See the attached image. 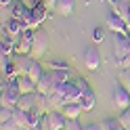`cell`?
I'll list each match as a JSON object with an SVG mask.
<instances>
[{
  "label": "cell",
  "mask_w": 130,
  "mask_h": 130,
  "mask_svg": "<svg viewBox=\"0 0 130 130\" xmlns=\"http://www.w3.org/2000/svg\"><path fill=\"white\" fill-rule=\"evenodd\" d=\"M124 130H126V128H124Z\"/></svg>",
  "instance_id": "obj_34"
},
{
  "label": "cell",
  "mask_w": 130,
  "mask_h": 130,
  "mask_svg": "<svg viewBox=\"0 0 130 130\" xmlns=\"http://www.w3.org/2000/svg\"><path fill=\"white\" fill-rule=\"evenodd\" d=\"M76 84H78V88H80V92H82V96L90 92V86H88V82H86L84 78H78V80H76Z\"/></svg>",
  "instance_id": "obj_24"
},
{
  "label": "cell",
  "mask_w": 130,
  "mask_h": 130,
  "mask_svg": "<svg viewBox=\"0 0 130 130\" xmlns=\"http://www.w3.org/2000/svg\"><path fill=\"white\" fill-rule=\"evenodd\" d=\"M13 113H15L13 107H0V124L11 122V120H13Z\"/></svg>",
  "instance_id": "obj_22"
},
{
  "label": "cell",
  "mask_w": 130,
  "mask_h": 130,
  "mask_svg": "<svg viewBox=\"0 0 130 130\" xmlns=\"http://www.w3.org/2000/svg\"><path fill=\"white\" fill-rule=\"evenodd\" d=\"M84 65H86V69H90V71L101 67V55H99V51H96L94 46H88L84 51Z\"/></svg>",
  "instance_id": "obj_7"
},
{
  "label": "cell",
  "mask_w": 130,
  "mask_h": 130,
  "mask_svg": "<svg viewBox=\"0 0 130 130\" xmlns=\"http://www.w3.org/2000/svg\"><path fill=\"white\" fill-rule=\"evenodd\" d=\"M118 120H120V124L124 126L126 130H130V111H128V109H126V111H120V118H118Z\"/></svg>",
  "instance_id": "obj_23"
},
{
  "label": "cell",
  "mask_w": 130,
  "mask_h": 130,
  "mask_svg": "<svg viewBox=\"0 0 130 130\" xmlns=\"http://www.w3.org/2000/svg\"><path fill=\"white\" fill-rule=\"evenodd\" d=\"M34 107H36V92H34V94H21L17 109H21V111H31Z\"/></svg>",
  "instance_id": "obj_16"
},
{
  "label": "cell",
  "mask_w": 130,
  "mask_h": 130,
  "mask_svg": "<svg viewBox=\"0 0 130 130\" xmlns=\"http://www.w3.org/2000/svg\"><path fill=\"white\" fill-rule=\"evenodd\" d=\"M107 29H111L113 34H126L128 31V25H126V21L120 17V15H116V13H109L107 15ZM130 34V31H128Z\"/></svg>",
  "instance_id": "obj_6"
},
{
  "label": "cell",
  "mask_w": 130,
  "mask_h": 130,
  "mask_svg": "<svg viewBox=\"0 0 130 130\" xmlns=\"http://www.w3.org/2000/svg\"><path fill=\"white\" fill-rule=\"evenodd\" d=\"M17 88H19V92H21V94H34V92L38 90L36 82H34V80H31V78H29L27 74H21V76H19Z\"/></svg>",
  "instance_id": "obj_9"
},
{
  "label": "cell",
  "mask_w": 130,
  "mask_h": 130,
  "mask_svg": "<svg viewBox=\"0 0 130 130\" xmlns=\"http://www.w3.org/2000/svg\"><path fill=\"white\" fill-rule=\"evenodd\" d=\"M42 2L48 6V11H55V9H57V4H59V0H42Z\"/></svg>",
  "instance_id": "obj_30"
},
{
  "label": "cell",
  "mask_w": 130,
  "mask_h": 130,
  "mask_svg": "<svg viewBox=\"0 0 130 130\" xmlns=\"http://www.w3.org/2000/svg\"><path fill=\"white\" fill-rule=\"evenodd\" d=\"M34 130H44V128H42V126H38V128H34Z\"/></svg>",
  "instance_id": "obj_32"
},
{
  "label": "cell",
  "mask_w": 130,
  "mask_h": 130,
  "mask_svg": "<svg viewBox=\"0 0 130 130\" xmlns=\"http://www.w3.org/2000/svg\"><path fill=\"white\" fill-rule=\"evenodd\" d=\"M113 53H116V61L130 55V34L128 31L113 36Z\"/></svg>",
  "instance_id": "obj_3"
},
{
  "label": "cell",
  "mask_w": 130,
  "mask_h": 130,
  "mask_svg": "<svg viewBox=\"0 0 130 130\" xmlns=\"http://www.w3.org/2000/svg\"><path fill=\"white\" fill-rule=\"evenodd\" d=\"M25 74L31 78V80H34V82L38 84V80L40 78H42L44 74H46V71H44V67H42V63H40L38 59H31L29 63H27V67H25Z\"/></svg>",
  "instance_id": "obj_10"
},
{
  "label": "cell",
  "mask_w": 130,
  "mask_h": 130,
  "mask_svg": "<svg viewBox=\"0 0 130 130\" xmlns=\"http://www.w3.org/2000/svg\"><path fill=\"white\" fill-rule=\"evenodd\" d=\"M118 67H120V69H130V55L118 59Z\"/></svg>",
  "instance_id": "obj_29"
},
{
  "label": "cell",
  "mask_w": 130,
  "mask_h": 130,
  "mask_svg": "<svg viewBox=\"0 0 130 130\" xmlns=\"http://www.w3.org/2000/svg\"><path fill=\"white\" fill-rule=\"evenodd\" d=\"M94 103H96V99H94V92H92V90L88 92V94H84L82 99H80V105H82V109H84V111L94 109Z\"/></svg>",
  "instance_id": "obj_20"
},
{
  "label": "cell",
  "mask_w": 130,
  "mask_h": 130,
  "mask_svg": "<svg viewBox=\"0 0 130 130\" xmlns=\"http://www.w3.org/2000/svg\"><path fill=\"white\" fill-rule=\"evenodd\" d=\"M109 6H111V11L116 15H120L126 23L130 21V0H113V2H109Z\"/></svg>",
  "instance_id": "obj_8"
},
{
  "label": "cell",
  "mask_w": 130,
  "mask_h": 130,
  "mask_svg": "<svg viewBox=\"0 0 130 130\" xmlns=\"http://www.w3.org/2000/svg\"><path fill=\"white\" fill-rule=\"evenodd\" d=\"M74 9H76V0H59V4H57L55 13L63 15V17H69V15L74 13Z\"/></svg>",
  "instance_id": "obj_14"
},
{
  "label": "cell",
  "mask_w": 130,
  "mask_h": 130,
  "mask_svg": "<svg viewBox=\"0 0 130 130\" xmlns=\"http://www.w3.org/2000/svg\"><path fill=\"white\" fill-rule=\"evenodd\" d=\"M105 2H113V0H105Z\"/></svg>",
  "instance_id": "obj_33"
},
{
  "label": "cell",
  "mask_w": 130,
  "mask_h": 130,
  "mask_svg": "<svg viewBox=\"0 0 130 130\" xmlns=\"http://www.w3.org/2000/svg\"><path fill=\"white\" fill-rule=\"evenodd\" d=\"M4 29L9 31L11 36H15V38H17V36H21L23 31L27 29V25H25V21H21V19H15V17H11L9 21H6Z\"/></svg>",
  "instance_id": "obj_11"
},
{
  "label": "cell",
  "mask_w": 130,
  "mask_h": 130,
  "mask_svg": "<svg viewBox=\"0 0 130 130\" xmlns=\"http://www.w3.org/2000/svg\"><path fill=\"white\" fill-rule=\"evenodd\" d=\"M101 128H103V130H124V126L120 124L118 118H113V120H103V122H101Z\"/></svg>",
  "instance_id": "obj_21"
},
{
  "label": "cell",
  "mask_w": 130,
  "mask_h": 130,
  "mask_svg": "<svg viewBox=\"0 0 130 130\" xmlns=\"http://www.w3.org/2000/svg\"><path fill=\"white\" fill-rule=\"evenodd\" d=\"M27 13H29V9H27L25 4H23V0H15V2H13V17H15V19L25 21Z\"/></svg>",
  "instance_id": "obj_17"
},
{
  "label": "cell",
  "mask_w": 130,
  "mask_h": 130,
  "mask_svg": "<svg viewBox=\"0 0 130 130\" xmlns=\"http://www.w3.org/2000/svg\"><path fill=\"white\" fill-rule=\"evenodd\" d=\"M92 40H94V42H103V40H105V29L103 27H94L92 29Z\"/></svg>",
  "instance_id": "obj_25"
},
{
  "label": "cell",
  "mask_w": 130,
  "mask_h": 130,
  "mask_svg": "<svg viewBox=\"0 0 130 130\" xmlns=\"http://www.w3.org/2000/svg\"><path fill=\"white\" fill-rule=\"evenodd\" d=\"M0 130H21V128H19V124L15 120H11V122H6V124H0Z\"/></svg>",
  "instance_id": "obj_28"
},
{
  "label": "cell",
  "mask_w": 130,
  "mask_h": 130,
  "mask_svg": "<svg viewBox=\"0 0 130 130\" xmlns=\"http://www.w3.org/2000/svg\"><path fill=\"white\" fill-rule=\"evenodd\" d=\"M82 111H84V109H82V105H80V103H65L63 109H61V113H63L67 120H78Z\"/></svg>",
  "instance_id": "obj_13"
},
{
  "label": "cell",
  "mask_w": 130,
  "mask_h": 130,
  "mask_svg": "<svg viewBox=\"0 0 130 130\" xmlns=\"http://www.w3.org/2000/svg\"><path fill=\"white\" fill-rule=\"evenodd\" d=\"M65 124H67V118L61 111H48L42 120L44 130H65Z\"/></svg>",
  "instance_id": "obj_2"
},
{
  "label": "cell",
  "mask_w": 130,
  "mask_h": 130,
  "mask_svg": "<svg viewBox=\"0 0 130 130\" xmlns=\"http://www.w3.org/2000/svg\"><path fill=\"white\" fill-rule=\"evenodd\" d=\"M84 130H103V128H101V124H88V126H84Z\"/></svg>",
  "instance_id": "obj_31"
},
{
  "label": "cell",
  "mask_w": 130,
  "mask_h": 130,
  "mask_svg": "<svg viewBox=\"0 0 130 130\" xmlns=\"http://www.w3.org/2000/svg\"><path fill=\"white\" fill-rule=\"evenodd\" d=\"M65 130H84V126H80L78 120H67V124H65Z\"/></svg>",
  "instance_id": "obj_26"
},
{
  "label": "cell",
  "mask_w": 130,
  "mask_h": 130,
  "mask_svg": "<svg viewBox=\"0 0 130 130\" xmlns=\"http://www.w3.org/2000/svg\"><path fill=\"white\" fill-rule=\"evenodd\" d=\"M113 105H116L120 111L130 109V88L116 86V90H113Z\"/></svg>",
  "instance_id": "obj_4"
},
{
  "label": "cell",
  "mask_w": 130,
  "mask_h": 130,
  "mask_svg": "<svg viewBox=\"0 0 130 130\" xmlns=\"http://www.w3.org/2000/svg\"><path fill=\"white\" fill-rule=\"evenodd\" d=\"M13 120L19 124V128H21V130H27V111H21V109H17V107H15Z\"/></svg>",
  "instance_id": "obj_19"
},
{
  "label": "cell",
  "mask_w": 130,
  "mask_h": 130,
  "mask_svg": "<svg viewBox=\"0 0 130 130\" xmlns=\"http://www.w3.org/2000/svg\"><path fill=\"white\" fill-rule=\"evenodd\" d=\"M38 90L36 92H40V94H51V90H53V86H55V82H53V76H51V71H46V74L42 76V78H40L38 80Z\"/></svg>",
  "instance_id": "obj_12"
},
{
  "label": "cell",
  "mask_w": 130,
  "mask_h": 130,
  "mask_svg": "<svg viewBox=\"0 0 130 130\" xmlns=\"http://www.w3.org/2000/svg\"><path fill=\"white\" fill-rule=\"evenodd\" d=\"M46 51H48V36L44 34V31L36 29V34H34V51H31V55H34L36 59H40Z\"/></svg>",
  "instance_id": "obj_5"
},
{
  "label": "cell",
  "mask_w": 130,
  "mask_h": 130,
  "mask_svg": "<svg viewBox=\"0 0 130 130\" xmlns=\"http://www.w3.org/2000/svg\"><path fill=\"white\" fill-rule=\"evenodd\" d=\"M0 67H2V74L4 78H11V76H17V69H15V63L9 59L6 55H0Z\"/></svg>",
  "instance_id": "obj_15"
},
{
  "label": "cell",
  "mask_w": 130,
  "mask_h": 130,
  "mask_svg": "<svg viewBox=\"0 0 130 130\" xmlns=\"http://www.w3.org/2000/svg\"><path fill=\"white\" fill-rule=\"evenodd\" d=\"M48 15H51V11H48V6L42 2L38 9H34V11H29V13H27V17H25V25H27L29 29H38L40 23H44V19H48Z\"/></svg>",
  "instance_id": "obj_1"
},
{
  "label": "cell",
  "mask_w": 130,
  "mask_h": 130,
  "mask_svg": "<svg viewBox=\"0 0 130 130\" xmlns=\"http://www.w3.org/2000/svg\"><path fill=\"white\" fill-rule=\"evenodd\" d=\"M48 67H51V69H69V65L65 63V61H51V63H48Z\"/></svg>",
  "instance_id": "obj_27"
},
{
  "label": "cell",
  "mask_w": 130,
  "mask_h": 130,
  "mask_svg": "<svg viewBox=\"0 0 130 130\" xmlns=\"http://www.w3.org/2000/svg\"><path fill=\"white\" fill-rule=\"evenodd\" d=\"M51 76H53V82L55 84H63V82H69V80H71L69 69H51Z\"/></svg>",
  "instance_id": "obj_18"
}]
</instances>
